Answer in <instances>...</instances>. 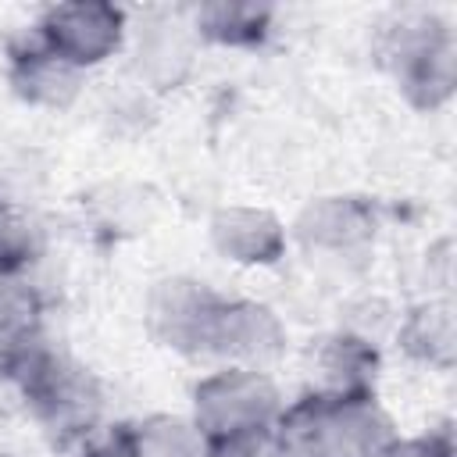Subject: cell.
Listing matches in <instances>:
<instances>
[{
	"label": "cell",
	"mask_w": 457,
	"mask_h": 457,
	"mask_svg": "<svg viewBox=\"0 0 457 457\" xmlns=\"http://www.w3.org/2000/svg\"><path fill=\"white\" fill-rule=\"evenodd\" d=\"M275 432L289 457H382L400 439L378 393L343 396L321 389L286 400Z\"/></svg>",
	"instance_id": "obj_1"
},
{
	"label": "cell",
	"mask_w": 457,
	"mask_h": 457,
	"mask_svg": "<svg viewBox=\"0 0 457 457\" xmlns=\"http://www.w3.org/2000/svg\"><path fill=\"white\" fill-rule=\"evenodd\" d=\"M378 61L389 71L407 107L432 114L457 89V36L453 21L432 7L396 11L378 36Z\"/></svg>",
	"instance_id": "obj_2"
},
{
	"label": "cell",
	"mask_w": 457,
	"mask_h": 457,
	"mask_svg": "<svg viewBox=\"0 0 457 457\" xmlns=\"http://www.w3.org/2000/svg\"><path fill=\"white\" fill-rule=\"evenodd\" d=\"M286 396L271 371L243 364H214L189 389V421L207 443H225L278 425Z\"/></svg>",
	"instance_id": "obj_3"
},
{
	"label": "cell",
	"mask_w": 457,
	"mask_h": 457,
	"mask_svg": "<svg viewBox=\"0 0 457 457\" xmlns=\"http://www.w3.org/2000/svg\"><path fill=\"white\" fill-rule=\"evenodd\" d=\"M18 396L36 425L68 450L86 443L104 425V382L64 350H57Z\"/></svg>",
	"instance_id": "obj_4"
},
{
	"label": "cell",
	"mask_w": 457,
	"mask_h": 457,
	"mask_svg": "<svg viewBox=\"0 0 457 457\" xmlns=\"http://www.w3.org/2000/svg\"><path fill=\"white\" fill-rule=\"evenodd\" d=\"M129 25L132 14L118 4L107 0H68V4H50L39 11L32 21V36L75 64L79 71H96L118 54H125L129 43Z\"/></svg>",
	"instance_id": "obj_5"
},
{
	"label": "cell",
	"mask_w": 457,
	"mask_h": 457,
	"mask_svg": "<svg viewBox=\"0 0 457 457\" xmlns=\"http://www.w3.org/2000/svg\"><path fill=\"white\" fill-rule=\"evenodd\" d=\"M225 293L196 275H164L146 289L143 325L150 339L179 357L207 361Z\"/></svg>",
	"instance_id": "obj_6"
},
{
	"label": "cell",
	"mask_w": 457,
	"mask_h": 457,
	"mask_svg": "<svg viewBox=\"0 0 457 457\" xmlns=\"http://www.w3.org/2000/svg\"><path fill=\"white\" fill-rule=\"evenodd\" d=\"M200 39L182 11H146L129 25L125 61L129 79L146 96H168L182 89L200 64Z\"/></svg>",
	"instance_id": "obj_7"
},
{
	"label": "cell",
	"mask_w": 457,
	"mask_h": 457,
	"mask_svg": "<svg viewBox=\"0 0 457 457\" xmlns=\"http://www.w3.org/2000/svg\"><path fill=\"white\" fill-rule=\"evenodd\" d=\"M378 236V211L357 193H325L311 196L300 214L289 221V243L300 246L311 261L346 264L364 257Z\"/></svg>",
	"instance_id": "obj_8"
},
{
	"label": "cell",
	"mask_w": 457,
	"mask_h": 457,
	"mask_svg": "<svg viewBox=\"0 0 457 457\" xmlns=\"http://www.w3.org/2000/svg\"><path fill=\"white\" fill-rule=\"evenodd\" d=\"M46 328V296L32 278L0 282V382L21 393L57 353Z\"/></svg>",
	"instance_id": "obj_9"
},
{
	"label": "cell",
	"mask_w": 457,
	"mask_h": 457,
	"mask_svg": "<svg viewBox=\"0 0 457 457\" xmlns=\"http://www.w3.org/2000/svg\"><path fill=\"white\" fill-rule=\"evenodd\" d=\"M289 343V328L278 311L253 296H228L221 300L214 332H211V364H243V368H271Z\"/></svg>",
	"instance_id": "obj_10"
},
{
	"label": "cell",
	"mask_w": 457,
	"mask_h": 457,
	"mask_svg": "<svg viewBox=\"0 0 457 457\" xmlns=\"http://www.w3.org/2000/svg\"><path fill=\"white\" fill-rule=\"evenodd\" d=\"M211 250L232 268H275L289 253V225L261 204H221L207 221Z\"/></svg>",
	"instance_id": "obj_11"
},
{
	"label": "cell",
	"mask_w": 457,
	"mask_h": 457,
	"mask_svg": "<svg viewBox=\"0 0 457 457\" xmlns=\"http://www.w3.org/2000/svg\"><path fill=\"white\" fill-rule=\"evenodd\" d=\"M4 79H7V89L25 107L61 114L79 104L89 75L79 71L75 64H68L64 57H57L54 50H46L32 32H25V36L11 39V46H7Z\"/></svg>",
	"instance_id": "obj_12"
},
{
	"label": "cell",
	"mask_w": 457,
	"mask_h": 457,
	"mask_svg": "<svg viewBox=\"0 0 457 457\" xmlns=\"http://www.w3.org/2000/svg\"><path fill=\"white\" fill-rule=\"evenodd\" d=\"M311 371H314L311 389H321V393H343V396L378 393L382 350L368 332L339 325L314 343Z\"/></svg>",
	"instance_id": "obj_13"
},
{
	"label": "cell",
	"mask_w": 457,
	"mask_h": 457,
	"mask_svg": "<svg viewBox=\"0 0 457 457\" xmlns=\"http://www.w3.org/2000/svg\"><path fill=\"white\" fill-rule=\"evenodd\" d=\"M186 18L200 39V46L250 54L261 50L275 36V7L250 0H207L186 7Z\"/></svg>",
	"instance_id": "obj_14"
},
{
	"label": "cell",
	"mask_w": 457,
	"mask_h": 457,
	"mask_svg": "<svg viewBox=\"0 0 457 457\" xmlns=\"http://www.w3.org/2000/svg\"><path fill=\"white\" fill-rule=\"evenodd\" d=\"M396 343L407 353V361L446 375L457 357V328H453V307L450 300L428 296L414 307L396 325Z\"/></svg>",
	"instance_id": "obj_15"
},
{
	"label": "cell",
	"mask_w": 457,
	"mask_h": 457,
	"mask_svg": "<svg viewBox=\"0 0 457 457\" xmlns=\"http://www.w3.org/2000/svg\"><path fill=\"white\" fill-rule=\"evenodd\" d=\"M46 253V232L29 207L18 200H0V282L32 278Z\"/></svg>",
	"instance_id": "obj_16"
},
{
	"label": "cell",
	"mask_w": 457,
	"mask_h": 457,
	"mask_svg": "<svg viewBox=\"0 0 457 457\" xmlns=\"http://www.w3.org/2000/svg\"><path fill=\"white\" fill-rule=\"evenodd\" d=\"M139 457H211V443L189 414H150L132 421Z\"/></svg>",
	"instance_id": "obj_17"
},
{
	"label": "cell",
	"mask_w": 457,
	"mask_h": 457,
	"mask_svg": "<svg viewBox=\"0 0 457 457\" xmlns=\"http://www.w3.org/2000/svg\"><path fill=\"white\" fill-rule=\"evenodd\" d=\"M89 207H93V221L100 225V232L114 239L146 232L150 225V200H143V189L125 193V186H104L100 196L89 200Z\"/></svg>",
	"instance_id": "obj_18"
},
{
	"label": "cell",
	"mask_w": 457,
	"mask_h": 457,
	"mask_svg": "<svg viewBox=\"0 0 457 457\" xmlns=\"http://www.w3.org/2000/svg\"><path fill=\"white\" fill-rule=\"evenodd\" d=\"M75 457H139L132 421L100 425L86 443H79V446H75Z\"/></svg>",
	"instance_id": "obj_19"
},
{
	"label": "cell",
	"mask_w": 457,
	"mask_h": 457,
	"mask_svg": "<svg viewBox=\"0 0 457 457\" xmlns=\"http://www.w3.org/2000/svg\"><path fill=\"white\" fill-rule=\"evenodd\" d=\"M211 457H289V450L278 439V432L268 428V432H250V436H236L225 443H211Z\"/></svg>",
	"instance_id": "obj_20"
},
{
	"label": "cell",
	"mask_w": 457,
	"mask_h": 457,
	"mask_svg": "<svg viewBox=\"0 0 457 457\" xmlns=\"http://www.w3.org/2000/svg\"><path fill=\"white\" fill-rule=\"evenodd\" d=\"M382 457H453L450 428L425 432V436H400Z\"/></svg>",
	"instance_id": "obj_21"
},
{
	"label": "cell",
	"mask_w": 457,
	"mask_h": 457,
	"mask_svg": "<svg viewBox=\"0 0 457 457\" xmlns=\"http://www.w3.org/2000/svg\"><path fill=\"white\" fill-rule=\"evenodd\" d=\"M0 457H11V453H0Z\"/></svg>",
	"instance_id": "obj_22"
}]
</instances>
